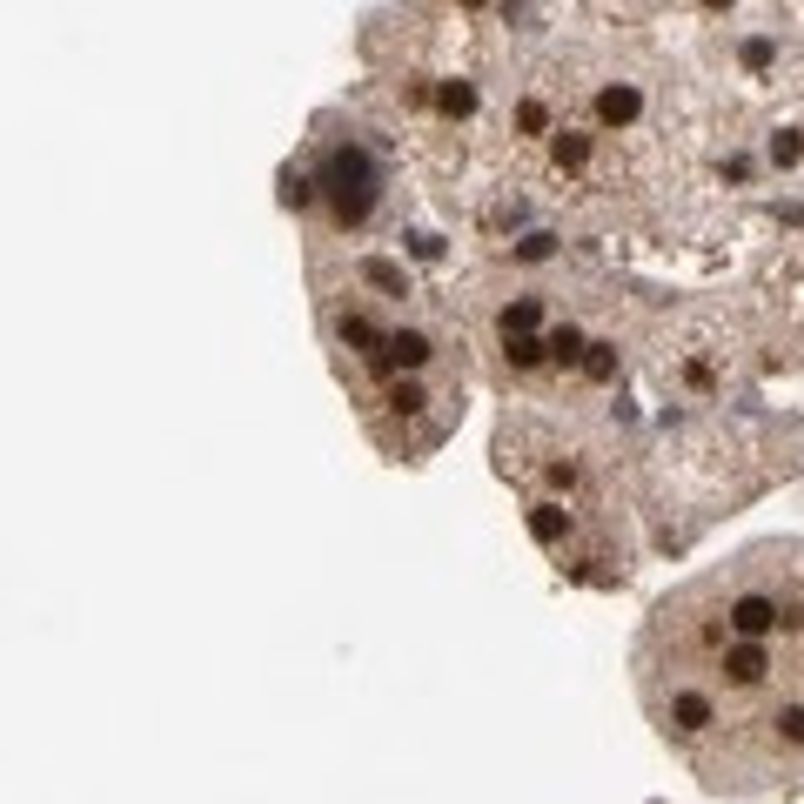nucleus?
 <instances>
[{
    "label": "nucleus",
    "instance_id": "1",
    "mask_svg": "<svg viewBox=\"0 0 804 804\" xmlns=\"http://www.w3.org/2000/svg\"><path fill=\"white\" fill-rule=\"evenodd\" d=\"M322 201H329V215L342 228H356L369 208H376V188H382V175H376V161L362 155L356 141H342V148H329V161H322Z\"/></svg>",
    "mask_w": 804,
    "mask_h": 804
},
{
    "label": "nucleus",
    "instance_id": "2",
    "mask_svg": "<svg viewBox=\"0 0 804 804\" xmlns=\"http://www.w3.org/2000/svg\"><path fill=\"white\" fill-rule=\"evenodd\" d=\"M590 114H597V128H603V134L630 128V121L644 114V88H637V81H603L597 101H590Z\"/></svg>",
    "mask_w": 804,
    "mask_h": 804
},
{
    "label": "nucleus",
    "instance_id": "3",
    "mask_svg": "<svg viewBox=\"0 0 804 804\" xmlns=\"http://www.w3.org/2000/svg\"><path fill=\"white\" fill-rule=\"evenodd\" d=\"M429 356H436V349H429V335H423V329H396V335H389V342L376 349V369H382V376H416Z\"/></svg>",
    "mask_w": 804,
    "mask_h": 804
},
{
    "label": "nucleus",
    "instance_id": "4",
    "mask_svg": "<svg viewBox=\"0 0 804 804\" xmlns=\"http://www.w3.org/2000/svg\"><path fill=\"white\" fill-rule=\"evenodd\" d=\"M784 624V610H778V597H764V590H744V597L731 603V637H771V630Z\"/></svg>",
    "mask_w": 804,
    "mask_h": 804
},
{
    "label": "nucleus",
    "instance_id": "5",
    "mask_svg": "<svg viewBox=\"0 0 804 804\" xmlns=\"http://www.w3.org/2000/svg\"><path fill=\"white\" fill-rule=\"evenodd\" d=\"M724 677H731L737 691L764 684V677H771V650H764L758 637H737V644H724Z\"/></svg>",
    "mask_w": 804,
    "mask_h": 804
},
{
    "label": "nucleus",
    "instance_id": "6",
    "mask_svg": "<svg viewBox=\"0 0 804 804\" xmlns=\"http://www.w3.org/2000/svg\"><path fill=\"white\" fill-rule=\"evenodd\" d=\"M711 724H717L711 691H670V731L677 737H704Z\"/></svg>",
    "mask_w": 804,
    "mask_h": 804
},
{
    "label": "nucleus",
    "instance_id": "7",
    "mask_svg": "<svg viewBox=\"0 0 804 804\" xmlns=\"http://www.w3.org/2000/svg\"><path fill=\"white\" fill-rule=\"evenodd\" d=\"M530 536L557 550L563 536H570V510H563V503H530Z\"/></svg>",
    "mask_w": 804,
    "mask_h": 804
},
{
    "label": "nucleus",
    "instance_id": "8",
    "mask_svg": "<svg viewBox=\"0 0 804 804\" xmlns=\"http://www.w3.org/2000/svg\"><path fill=\"white\" fill-rule=\"evenodd\" d=\"M496 322H503V342H510V335H536V322H543V302H536V295H516V302L496 315Z\"/></svg>",
    "mask_w": 804,
    "mask_h": 804
},
{
    "label": "nucleus",
    "instance_id": "9",
    "mask_svg": "<svg viewBox=\"0 0 804 804\" xmlns=\"http://www.w3.org/2000/svg\"><path fill=\"white\" fill-rule=\"evenodd\" d=\"M583 349H590V335H583V329H570V322L550 329V362H557V369H583Z\"/></svg>",
    "mask_w": 804,
    "mask_h": 804
},
{
    "label": "nucleus",
    "instance_id": "10",
    "mask_svg": "<svg viewBox=\"0 0 804 804\" xmlns=\"http://www.w3.org/2000/svg\"><path fill=\"white\" fill-rule=\"evenodd\" d=\"M624 356H617V342H590L583 349V382H617Z\"/></svg>",
    "mask_w": 804,
    "mask_h": 804
},
{
    "label": "nucleus",
    "instance_id": "11",
    "mask_svg": "<svg viewBox=\"0 0 804 804\" xmlns=\"http://www.w3.org/2000/svg\"><path fill=\"white\" fill-rule=\"evenodd\" d=\"M436 108H443L449 121H469V114H476V88H469V81H443V88H436Z\"/></svg>",
    "mask_w": 804,
    "mask_h": 804
},
{
    "label": "nucleus",
    "instance_id": "12",
    "mask_svg": "<svg viewBox=\"0 0 804 804\" xmlns=\"http://www.w3.org/2000/svg\"><path fill=\"white\" fill-rule=\"evenodd\" d=\"M503 356H510L516 369H543V362H550V335H510Z\"/></svg>",
    "mask_w": 804,
    "mask_h": 804
},
{
    "label": "nucleus",
    "instance_id": "13",
    "mask_svg": "<svg viewBox=\"0 0 804 804\" xmlns=\"http://www.w3.org/2000/svg\"><path fill=\"white\" fill-rule=\"evenodd\" d=\"M771 731H778V744L804 751V704H778V711H771Z\"/></svg>",
    "mask_w": 804,
    "mask_h": 804
},
{
    "label": "nucleus",
    "instance_id": "14",
    "mask_svg": "<svg viewBox=\"0 0 804 804\" xmlns=\"http://www.w3.org/2000/svg\"><path fill=\"white\" fill-rule=\"evenodd\" d=\"M550 148H557V168H583V161H590V134H570V128H563Z\"/></svg>",
    "mask_w": 804,
    "mask_h": 804
},
{
    "label": "nucleus",
    "instance_id": "15",
    "mask_svg": "<svg viewBox=\"0 0 804 804\" xmlns=\"http://www.w3.org/2000/svg\"><path fill=\"white\" fill-rule=\"evenodd\" d=\"M362 275H369L376 289H389V295H409V275H402L396 262H382V255H376V262H362Z\"/></svg>",
    "mask_w": 804,
    "mask_h": 804
},
{
    "label": "nucleus",
    "instance_id": "16",
    "mask_svg": "<svg viewBox=\"0 0 804 804\" xmlns=\"http://www.w3.org/2000/svg\"><path fill=\"white\" fill-rule=\"evenodd\" d=\"M798 155H804V134L798 128H778V134H771V161H778V168H798Z\"/></svg>",
    "mask_w": 804,
    "mask_h": 804
},
{
    "label": "nucleus",
    "instance_id": "17",
    "mask_svg": "<svg viewBox=\"0 0 804 804\" xmlns=\"http://www.w3.org/2000/svg\"><path fill=\"white\" fill-rule=\"evenodd\" d=\"M516 128H523V134H550V108H543V101H516Z\"/></svg>",
    "mask_w": 804,
    "mask_h": 804
},
{
    "label": "nucleus",
    "instance_id": "18",
    "mask_svg": "<svg viewBox=\"0 0 804 804\" xmlns=\"http://www.w3.org/2000/svg\"><path fill=\"white\" fill-rule=\"evenodd\" d=\"M557 255V235H523L516 242V262H550Z\"/></svg>",
    "mask_w": 804,
    "mask_h": 804
},
{
    "label": "nucleus",
    "instance_id": "19",
    "mask_svg": "<svg viewBox=\"0 0 804 804\" xmlns=\"http://www.w3.org/2000/svg\"><path fill=\"white\" fill-rule=\"evenodd\" d=\"M771 61H778V47L764 41V34H751V41H744V67H751V74H764Z\"/></svg>",
    "mask_w": 804,
    "mask_h": 804
},
{
    "label": "nucleus",
    "instance_id": "20",
    "mask_svg": "<svg viewBox=\"0 0 804 804\" xmlns=\"http://www.w3.org/2000/svg\"><path fill=\"white\" fill-rule=\"evenodd\" d=\"M389 409H396V416H416V409H423V389H416V382H396V389H389Z\"/></svg>",
    "mask_w": 804,
    "mask_h": 804
},
{
    "label": "nucleus",
    "instance_id": "21",
    "mask_svg": "<svg viewBox=\"0 0 804 804\" xmlns=\"http://www.w3.org/2000/svg\"><path fill=\"white\" fill-rule=\"evenodd\" d=\"M704 7H731V0H704Z\"/></svg>",
    "mask_w": 804,
    "mask_h": 804
},
{
    "label": "nucleus",
    "instance_id": "22",
    "mask_svg": "<svg viewBox=\"0 0 804 804\" xmlns=\"http://www.w3.org/2000/svg\"><path fill=\"white\" fill-rule=\"evenodd\" d=\"M463 7H483V0H463Z\"/></svg>",
    "mask_w": 804,
    "mask_h": 804
}]
</instances>
